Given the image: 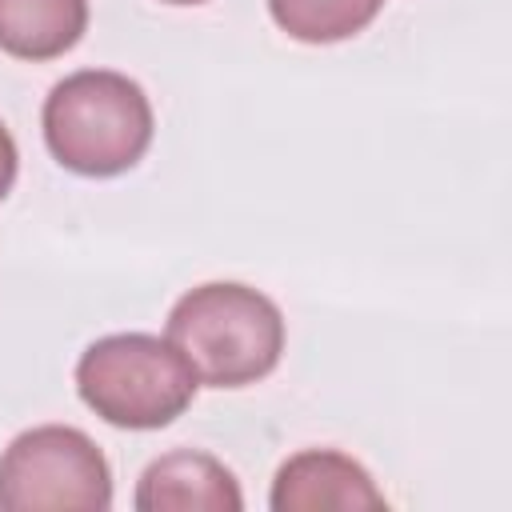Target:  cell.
Here are the masks:
<instances>
[{
	"label": "cell",
	"mask_w": 512,
	"mask_h": 512,
	"mask_svg": "<svg viewBox=\"0 0 512 512\" xmlns=\"http://www.w3.org/2000/svg\"><path fill=\"white\" fill-rule=\"evenodd\" d=\"M52 160L76 176L108 180L136 168L152 144L148 92L112 68H80L52 84L40 112Z\"/></svg>",
	"instance_id": "6da1fadb"
},
{
	"label": "cell",
	"mask_w": 512,
	"mask_h": 512,
	"mask_svg": "<svg viewBox=\"0 0 512 512\" xmlns=\"http://www.w3.org/2000/svg\"><path fill=\"white\" fill-rule=\"evenodd\" d=\"M268 504L272 512H324V508L380 512L388 508V496L376 488L372 472L360 460L336 448H304L276 468Z\"/></svg>",
	"instance_id": "5b68a950"
},
{
	"label": "cell",
	"mask_w": 512,
	"mask_h": 512,
	"mask_svg": "<svg viewBox=\"0 0 512 512\" xmlns=\"http://www.w3.org/2000/svg\"><path fill=\"white\" fill-rule=\"evenodd\" d=\"M380 12L384 0H268V16L276 20V28L300 44L352 40Z\"/></svg>",
	"instance_id": "ba28073f"
},
{
	"label": "cell",
	"mask_w": 512,
	"mask_h": 512,
	"mask_svg": "<svg viewBox=\"0 0 512 512\" xmlns=\"http://www.w3.org/2000/svg\"><path fill=\"white\" fill-rule=\"evenodd\" d=\"M164 336L184 352L200 384L248 388L280 364L284 316L260 288L240 280H212L188 288L172 304Z\"/></svg>",
	"instance_id": "7a4b0ae2"
},
{
	"label": "cell",
	"mask_w": 512,
	"mask_h": 512,
	"mask_svg": "<svg viewBox=\"0 0 512 512\" xmlns=\"http://www.w3.org/2000/svg\"><path fill=\"white\" fill-rule=\"evenodd\" d=\"M160 4H176V8H192V4H208V0H160Z\"/></svg>",
	"instance_id": "30bf717a"
},
{
	"label": "cell",
	"mask_w": 512,
	"mask_h": 512,
	"mask_svg": "<svg viewBox=\"0 0 512 512\" xmlns=\"http://www.w3.org/2000/svg\"><path fill=\"white\" fill-rule=\"evenodd\" d=\"M136 512H240L244 492L232 468L196 448L156 456L136 484Z\"/></svg>",
	"instance_id": "8992f818"
},
{
	"label": "cell",
	"mask_w": 512,
	"mask_h": 512,
	"mask_svg": "<svg viewBox=\"0 0 512 512\" xmlns=\"http://www.w3.org/2000/svg\"><path fill=\"white\" fill-rule=\"evenodd\" d=\"M16 172H20V152H16L12 132H8V128H4V120H0V200L12 192Z\"/></svg>",
	"instance_id": "9c48e42d"
},
{
	"label": "cell",
	"mask_w": 512,
	"mask_h": 512,
	"mask_svg": "<svg viewBox=\"0 0 512 512\" xmlns=\"http://www.w3.org/2000/svg\"><path fill=\"white\" fill-rule=\"evenodd\" d=\"M200 376L168 336L112 332L76 360L80 400L112 428L152 432L172 424L196 400Z\"/></svg>",
	"instance_id": "3957f363"
},
{
	"label": "cell",
	"mask_w": 512,
	"mask_h": 512,
	"mask_svg": "<svg viewBox=\"0 0 512 512\" xmlns=\"http://www.w3.org/2000/svg\"><path fill=\"white\" fill-rule=\"evenodd\" d=\"M4 512H108L112 468L96 440L72 424H40L0 452Z\"/></svg>",
	"instance_id": "277c9868"
},
{
	"label": "cell",
	"mask_w": 512,
	"mask_h": 512,
	"mask_svg": "<svg viewBox=\"0 0 512 512\" xmlns=\"http://www.w3.org/2000/svg\"><path fill=\"white\" fill-rule=\"evenodd\" d=\"M88 32V0H0V52L16 60H56Z\"/></svg>",
	"instance_id": "52a82bcc"
}]
</instances>
